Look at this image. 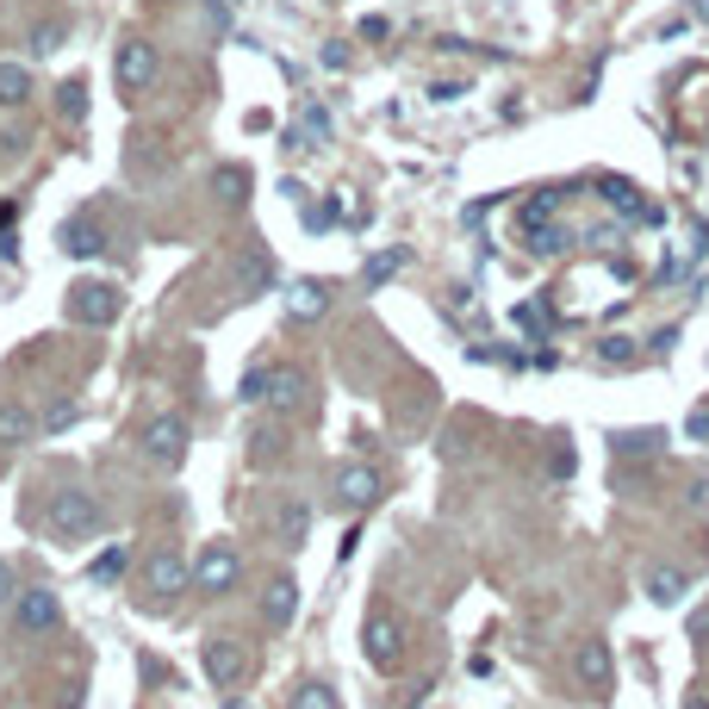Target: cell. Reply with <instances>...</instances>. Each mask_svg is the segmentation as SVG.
I'll return each mask as SVG.
<instances>
[{
	"label": "cell",
	"mask_w": 709,
	"mask_h": 709,
	"mask_svg": "<svg viewBox=\"0 0 709 709\" xmlns=\"http://www.w3.org/2000/svg\"><path fill=\"white\" fill-rule=\"evenodd\" d=\"M44 523H50V536L57 541H88V536L107 529V510L94 505V492H57L50 510H44Z\"/></svg>",
	"instance_id": "obj_1"
},
{
	"label": "cell",
	"mask_w": 709,
	"mask_h": 709,
	"mask_svg": "<svg viewBox=\"0 0 709 709\" xmlns=\"http://www.w3.org/2000/svg\"><path fill=\"white\" fill-rule=\"evenodd\" d=\"M200 660H205V678H212L219 691H236V685L250 678V647L236 641V635H205Z\"/></svg>",
	"instance_id": "obj_2"
},
{
	"label": "cell",
	"mask_w": 709,
	"mask_h": 709,
	"mask_svg": "<svg viewBox=\"0 0 709 709\" xmlns=\"http://www.w3.org/2000/svg\"><path fill=\"white\" fill-rule=\"evenodd\" d=\"M281 286V269H274V255L262 250V243H250V250L231 255V293L236 300H262V293H274Z\"/></svg>",
	"instance_id": "obj_3"
},
{
	"label": "cell",
	"mask_w": 709,
	"mask_h": 709,
	"mask_svg": "<svg viewBox=\"0 0 709 709\" xmlns=\"http://www.w3.org/2000/svg\"><path fill=\"white\" fill-rule=\"evenodd\" d=\"M119 286L112 281H81L75 293H69V317H75L81 331H107L112 317H119Z\"/></svg>",
	"instance_id": "obj_4"
},
{
	"label": "cell",
	"mask_w": 709,
	"mask_h": 709,
	"mask_svg": "<svg viewBox=\"0 0 709 709\" xmlns=\"http://www.w3.org/2000/svg\"><path fill=\"white\" fill-rule=\"evenodd\" d=\"M331 498H336V510L362 517V510L379 498V473L367 467V460H348V467H336V473H331Z\"/></svg>",
	"instance_id": "obj_5"
},
{
	"label": "cell",
	"mask_w": 709,
	"mask_h": 709,
	"mask_svg": "<svg viewBox=\"0 0 709 709\" xmlns=\"http://www.w3.org/2000/svg\"><path fill=\"white\" fill-rule=\"evenodd\" d=\"M236 579H243V554H236L231 541H212V548L193 560V585H200V591H212V598H219V591H231Z\"/></svg>",
	"instance_id": "obj_6"
},
{
	"label": "cell",
	"mask_w": 709,
	"mask_h": 709,
	"mask_svg": "<svg viewBox=\"0 0 709 709\" xmlns=\"http://www.w3.org/2000/svg\"><path fill=\"white\" fill-rule=\"evenodd\" d=\"M63 622V604H57V591H44V585H19V598H13V629L19 635H50Z\"/></svg>",
	"instance_id": "obj_7"
},
{
	"label": "cell",
	"mask_w": 709,
	"mask_h": 709,
	"mask_svg": "<svg viewBox=\"0 0 709 709\" xmlns=\"http://www.w3.org/2000/svg\"><path fill=\"white\" fill-rule=\"evenodd\" d=\"M367 660L379 666V672H398V660H405V629H398V616L393 610H374L367 616Z\"/></svg>",
	"instance_id": "obj_8"
},
{
	"label": "cell",
	"mask_w": 709,
	"mask_h": 709,
	"mask_svg": "<svg viewBox=\"0 0 709 709\" xmlns=\"http://www.w3.org/2000/svg\"><path fill=\"white\" fill-rule=\"evenodd\" d=\"M112 75H119V88L131 94H143L150 81H156V44H143V38H125L119 44V57H112Z\"/></svg>",
	"instance_id": "obj_9"
},
{
	"label": "cell",
	"mask_w": 709,
	"mask_h": 709,
	"mask_svg": "<svg viewBox=\"0 0 709 709\" xmlns=\"http://www.w3.org/2000/svg\"><path fill=\"white\" fill-rule=\"evenodd\" d=\"M573 678H579L591 697H610V685H616V660H610V641H579V654H573Z\"/></svg>",
	"instance_id": "obj_10"
},
{
	"label": "cell",
	"mask_w": 709,
	"mask_h": 709,
	"mask_svg": "<svg viewBox=\"0 0 709 709\" xmlns=\"http://www.w3.org/2000/svg\"><path fill=\"white\" fill-rule=\"evenodd\" d=\"M188 579H193V567H188V554H181V548H156L150 560H143V585H150V598H174Z\"/></svg>",
	"instance_id": "obj_11"
},
{
	"label": "cell",
	"mask_w": 709,
	"mask_h": 709,
	"mask_svg": "<svg viewBox=\"0 0 709 709\" xmlns=\"http://www.w3.org/2000/svg\"><path fill=\"white\" fill-rule=\"evenodd\" d=\"M188 424L181 417H156V424L143 429V455L156 460V467H181V455H188Z\"/></svg>",
	"instance_id": "obj_12"
},
{
	"label": "cell",
	"mask_w": 709,
	"mask_h": 709,
	"mask_svg": "<svg viewBox=\"0 0 709 709\" xmlns=\"http://www.w3.org/2000/svg\"><path fill=\"white\" fill-rule=\"evenodd\" d=\"M293 616H300V579L281 573V579L262 585V622H269V629H286Z\"/></svg>",
	"instance_id": "obj_13"
},
{
	"label": "cell",
	"mask_w": 709,
	"mask_h": 709,
	"mask_svg": "<svg viewBox=\"0 0 709 709\" xmlns=\"http://www.w3.org/2000/svg\"><path fill=\"white\" fill-rule=\"evenodd\" d=\"M63 250L75 255V262H94V255H107V231H100L94 219H69L63 224Z\"/></svg>",
	"instance_id": "obj_14"
},
{
	"label": "cell",
	"mask_w": 709,
	"mask_h": 709,
	"mask_svg": "<svg viewBox=\"0 0 709 709\" xmlns=\"http://www.w3.org/2000/svg\"><path fill=\"white\" fill-rule=\"evenodd\" d=\"M286 312L300 317V324H317V317L331 312V293H324L317 281H293L286 286Z\"/></svg>",
	"instance_id": "obj_15"
},
{
	"label": "cell",
	"mask_w": 709,
	"mask_h": 709,
	"mask_svg": "<svg viewBox=\"0 0 709 709\" xmlns=\"http://www.w3.org/2000/svg\"><path fill=\"white\" fill-rule=\"evenodd\" d=\"M317 143H331V112L317 107V100H305V107H300V131L286 138V150H317Z\"/></svg>",
	"instance_id": "obj_16"
},
{
	"label": "cell",
	"mask_w": 709,
	"mask_h": 709,
	"mask_svg": "<svg viewBox=\"0 0 709 709\" xmlns=\"http://www.w3.org/2000/svg\"><path fill=\"white\" fill-rule=\"evenodd\" d=\"M269 398L281 411H300L305 405V374H300V367H274V374H269Z\"/></svg>",
	"instance_id": "obj_17"
},
{
	"label": "cell",
	"mask_w": 709,
	"mask_h": 709,
	"mask_svg": "<svg viewBox=\"0 0 709 709\" xmlns=\"http://www.w3.org/2000/svg\"><path fill=\"white\" fill-rule=\"evenodd\" d=\"M685 591H691V579H685V573H672V567H654V573H647V598L660 604V610H672Z\"/></svg>",
	"instance_id": "obj_18"
},
{
	"label": "cell",
	"mask_w": 709,
	"mask_h": 709,
	"mask_svg": "<svg viewBox=\"0 0 709 709\" xmlns=\"http://www.w3.org/2000/svg\"><path fill=\"white\" fill-rule=\"evenodd\" d=\"M32 100V69L26 63H0V107L13 112V107H26Z\"/></svg>",
	"instance_id": "obj_19"
},
{
	"label": "cell",
	"mask_w": 709,
	"mask_h": 709,
	"mask_svg": "<svg viewBox=\"0 0 709 709\" xmlns=\"http://www.w3.org/2000/svg\"><path fill=\"white\" fill-rule=\"evenodd\" d=\"M32 411L26 405H0V448H26L32 442Z\"/></svg>",
	"instance_id": "obj_20"
},
{
	"label": "cell",
	"mask_w": 709,
	"mask_h": 709,
	"mask_svg": "<svg viewBox=\"0 0 709 709\" xmlns=\"http://www.w3.org/2000/svg\"><path fill=\"white\" fill-rule=\"evenodd\" d=\"M57 119H63V125H81V119H88V81L81 75H69L63 88H57Z\"/></svg>",
	"instance_id": "obj_21"
},
{
	"label": "cell",
	"mask_w": 709,
	"mask_h": 709,
	"mask_svg": "<svg viewBox=\"0 0 709 709\" xmlns=\"http://www.w3.org/2000/svg\"><path fill=\"white\" fill-rule=\"evenodd\" d=\"M305 529H312L305 498H286V505H281V548H305Z\"/></svg>",
	"instance_id": "obj_22"
},
{
	"label": "cell",
	"mask_w": 709,
	"mask_h": 709,
	"mask_svg": "<svg viewBox=\"0 0 709 709\" xmlns=\"http://www.w3.org/2000/svg\"><path fill=\"white\" fill-rule=\"evenodd\" d=\"M523 250L541 255V262H554V255L567 250V231H560V224H529V231H523Z\"/></svg>",
	"instance_id": "obj_23"
},
{
	"label": "cell",
	"mask_w": 709,
	"mask_h": 709,
	"mask_svg": "<svg viewBox=\"0 0 709 709\" xmlns=\"http://www.w3.org/2000/svg\"><path fill=\"white\" fill-rule=\"evenodd\" d=\"M286 709H343V697L331 691V685H324V678H305L300 691H293V703Z\"/></svg>",
	"instance_id": "obj_24"
},
{
	"label": "cell",
	"mask_w": 709,
	"mask_h": 709,
	"mask_svg": "<svg viewBox=\"0 0 709 709\" xmlns=\"http://www.w3.org/2000/svg\"><path fill=\"white\" fill-rule=\"evenodd\" d=\"M212 193H219L224 205H243V193H250V169H219L212 174Z\"/></svg>",
	"instance_id": "obj_25"
},
{
	"label": "cell",
	"mask_w": 709,
	"mask_h": 709,
	"mask_svg": "<svg viewBox=\"0 0 709 709\" xmlns=\"http://www.w3.org/2000/svg\"><path fill=\"white\" fill-rule=\"evenodd\" d=\"M660 442H666L660 429H635V436H616V455H622V460H629V455L647 460V455H660Z\"/></svg>",
	"instance_id": "obj_26"
},
{
	"label": "cell",
	"mask_w": 709,
	"mask_h": 709,
	"mask_svg": "<svg viewBox=\"0 0 709 709\" xmlns=\"http://www.w3.org/2000/svg\"><path fill=\"white\" fill-rule=\"evenodd\" d=\"M398 269H405V250H386V255H374V262L362 269V281H367V286H379V281H393Z\"/></svg>",
	"instance_id": "obj_27"
},
{
	"label": "cell",
	"mask_w": 709,
	"mask_h": 709,
	"mask_svg": "<svg viewBox=\"0 0 709 709\" xmlns=\"http://www.w3.org/2000/svg\"><path fill=\"white\" fill-rule=\"evenodd\" d=\"M69 44V26H57V19H50V26H38L32 32V57H57V50Z\"/></svg>",
	"instance_id": "obj_28"
},
{
	"label": "cell",
	"mask_w": 709,
	"mask_h": 709,
	"mask_svg": "<svg viewBox=\"0 0 709 709\" xmlns=\"http://www.w3.org/2000/svg\"><path fill=\"white\" fill-rule=\"evenodd\" d=\"M125 560H131L125 548H107V554H100V560H94V567H88V579H94V585H112V579H119V573H125Z\"/></svg>",
	"instance_id": "obj_29"
},
{
	"label": "cell",
	"mask_w": 709,
	"mask_h": 709,
	"mask_svg": "<svg viewBox=\"0 0 709 709\" xmlns=\"http://www.w3.org/2000/svg\"><path fill=\"white\" fill-rule=\"evenodd\" d=\"M604 200H610V212H629V219H641V193L622 188V181H604Z\"/></svg>",
	"instance_id": "obj_30"
},
{
	"label": "cell",
	"mask_w": 709,
	"mask_h": 709,
	"mask_svg": "<svg viewBox=\"0 0 709 709\" xmlns=\"http://www.w3.org/2000/svg\"><path fill=\"white\" fill-rule=\"evenodd\" d=\"M554 212H560V193H536V200L523 205V231L529 224H554Z\"/></svg>",
	"instance_id": "obj_31"
},
{
	"label": "cell",
	"mask_w": 709,
	"mask_h": 709,
	"mask_svg": "<svg viewBox=\"0 0 709 709\" xmlns=\"http://www.w3.org/2000/svg\"><path fill=\"white\" fill-rule=\"evenodd\" d=\"M598 362H604V367L635 362V343H629V336H604V343H598Z\"/></svg>",
	"instance_id": "obj_32"
},
{
	"label": "cell",
	"mask_w": 709,
	"mask_h": 709,
	"mask_svg": "<svg viewBox=\"0 0 709 709\" xmlns=\"http://www.w3.org/2000/svg\"><path fill=\"white\" fill-rule=\"evenodd\" d=\"M236 398H243V405H262V398H269V367H250L243 386H236Z\"/></svg>",
	"instance_id": "obj_33"
},
{
	"label": "cell",
	"mask_w": 709,
	"mask_h": 709,
	"mask_svg": "<svg viewBox=\"0 0 709 709\" xmlns=\"http://www.w3.org/2000/svg\"><path fill=\"white\" fill-rule=\"evenodd\" d=\"M75 417H81V405H75V398H57V405L44 411V429H69Z\"/></svg>",
	"instance_id": "obj_34"
},
{
	"label": "cell",
	"mask_w": 709,
	"mask_h": 709,
	"mask_svg": "<svg viewBox=\"0 0 709 709\" xmlns=\"http://www.w3.org/2000/svg\"><path fill=\"white\" fill-rule=\"evenodd\" d=\"M517 324L523 331H536V336H548V312H541V305H517Z\"/></svg>",
	"instance_id": "obj_35"
},
{
	"label": "cell",
	"mask_w": 709,
	"mask_h": 709,
	"mask_svg": "<svg viewBox=\"0 0 709 709\" xmlns=\"http://www.w3.org/2000/svg\"><path fill=\"white\" fill-rule=\"evenodd\" d=\"M13 598H19V573L7 567V560H0V610H7V604H13Z\"/></svg>",
	"instance_id": "obj_36"
},
{
	"label": "cell",
	"mask_w": 709,
	"mask_h": 709,
	"mask_svg": "<svg viewBox=\"0 0 709 709\" xmlns=\"http://www.w3.org/2000/svg\"><path fill=\"white\" fill-rule=\"evenodd\" d=\"M386 32H393V26H386L379 13H367V19H362V38H367V44H386Z\"/></svg>",
	"instance_id": "obj_37"
},
{
	"label": "cell",
	"mask_w": 709,
	"mask_h": 709,
	"mask_svg": "<svg viewBox=\"0 0 709 709\" xmlns=\"http://www.w3.org/2000/svg\"><path fill=\"white\" fill-rule=\"evenodd\" d=\"M685 429H691V436L703 442V436H709V405H703V411H691V424H685Z\"/></svg>",
	"instance_id": "obj_38"
},
{
	"label": "cell",
	"mask_w": 709,
	"mask_h": 709,
	"mask_svg": "<svg viewBox=\"0 0 709 709\" xmlns=\"http://www.w3.org/2000/svg\"><path fill=\"white\" fill-rule=\"evenodd\" d=\"M678 709H709V697H703V691H691V697H685Z\"/></svg>",
	"instance_id": "obj_39"
},
{
	"label": "cell",
	"mask_w": 709,
	"mask_h": 709,
	"mask_svg": "<svg viewBox=\"0 0 709 709\" xmlns=\"http://www.w3.org/2000/svg\"><path fill=\"white\" fill-rule=\"evenodd\" d=\"M224 709H250V703H224Z\"/></svg>",
	"instance_id": "obj_40"
}]
</instances>
